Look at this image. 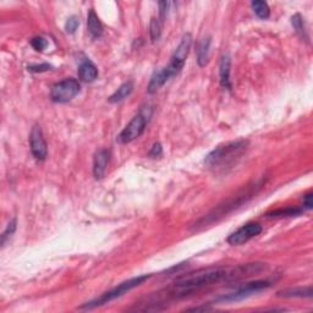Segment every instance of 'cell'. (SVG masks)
<instances>
[{"label":"cell","instance_id":"6da1fadb","mask_svg":"<svg viewBox=\"0 0 313 313\" xmlns=\"http://www.w3.org/2000/svg\"><path fill=\"white\" fill-rule=\"evenodd\" d=\"M265 265L263 263H248V264L238 265V267H219L208 268L198 271L189 276L181 277L168 290V296L185 297L192 292L201 290L207 286L215 285L221 282L238 280L241 278L251 277L253 274L261 273Z\"/></svg>","mask_w":313,"mask_h":313},{"label":"cell","instance_id":"7a4b0ae2","mask_svg":"<svg viewBox=\"0 0 313 313\" xmlns=\"http://www.w3.org/2000/svg\"><path fill=\"white\" fill-rule=\"evenodd\" d=\"M247 147V140H238V141L218 146L206 157L204 165L208 169H213V170L228 168V166L236 163V160L245 153Z\"/></svg>","mask_w":313,"mask_h":313},{"label":"cell","instance_id":"3957f363","mask_svg":"<svg viewBox=\"0 0 313 313\" xmlns=\"http://www.w3.org/2000/svg\"><path fill=\"white\" fill-rule=\"evenodd\" d=\"M151 276H140L136 278H132V279L126 280V282L119 284L118 286H115V288L112 289V290L104 292L103 295H101V296L95 298V300L90 301V302H86L83 306H81V308L82 309H93L96 308V307L99 306H103L105 303H109L110 301L116 300V298L124 296L125 294H127L128 291L132 290V289L137 288V286L142 285L143 283L146 282V280H148Z\"/></svg>","mask_w":313,"mask_h":313},{"label":"cell","instance_id":"277c9868","mask_svg":"<svg viewBox=\"0 0 313 313\" xmlns=\"http://www.w3.org/2000/svg\"><path fill=\"white\" fill-rule=\"evenodd\" d=\"M192 44V37L190 33L184 34L183 39H181L180 44L177 46V48L175 49L174 54L171 55L170 63L168 64V66H165V71L168 74L169 77H172V76H176L179 72L183 70L184 65H185L187 55H189L190 49H191Z\"/></svg>","mask_w":313,"mask_h":313},{"label":"cell","instance_id":"5b68a950","mask_svg":"<svg viewBox=\"0 0 313 313\" xmlns=\"http://www.w3.org/2000/svg\"><path fill=\"white\" fill-rule=\"evenodd\" d=\"M81 84L76 78H65L52 87L51 98L55 103H67L80 93Z\"/></svg>","mask_w":313,"mask_h":313},{"label":"cell","instance_id":"8992f818","mask_svg":"<svg viewBox=\"0 0 313 313\" xmlns=\"http://www.w3.org/2000/svg\"><path fill=\"white\" fill-rule=\"evenodd\" d=\"M272 283L269 280H256V282L246 283L244 285L239 286L235 291L230 292V294L223 295V296L216 298V302H234V301L244 300L251 295L256 294V292L264 290L269 288Z\"/></svg>","mask_w":313,"mask_h":313},{"label":"cell","instance_id":"52a82bcc","mask_svg":"<svg viewBox=\"0 0 313 313\" xmlns=\"http://www.w3.org/2000/svg\"><path fill=\"white\" fill-rule=\"evenodd\" d=\"M147 122L148 118L145 114H137L136 116H133L132 120L128 122L126 126H125L124 130L120 132L118 136V141L122 143V145H127V143L137 140L143 133V131H145Z\"/></svg>","mask_w":313,"mask_h":313},{"label":"cell","instance_id":"ba28073f","mask_svg":"<svg viewBox=\"0 0 313 313\" xmlns=\"http://www.w3.org/2000/svg\"><path fill=\"white\" fill-rule=\"evenodd\" d=\"M263 228L258 223H247L244 227H241L235 233H233L229 238L227 239L228 244L233 245V246H240V245L246 244L251 239L256 238L262 233Z\"/></svg>","mask_w":313,"mask_h":313},{"label":"cell","instance_id":"9c48e42d","mask_svg":"<svg viewBox=\"0 0 313 313\" xmlns=\"http://www.w3.org/2000/svg\"><path fill=\"white\" fill-rule=\"evenodd\" d=\"M30 145H31V152L33 157L37 160H44L48 154V147H47V142L43 136L42 128L40 126H33L30 135Z\"/></svg>","mask_w":313,"mask_h":313},{"label":"cell","instance_id":"30bf717a","mask_svg":"<svg viewBox=\"0 0 313 313\" xmlns=\"http://www.w3.org/2000/svg\"><path fill=\"white\" fill-rule=\"evenodd\" d=\"M110 159V151L109 149H99L95 154L93 159V174L96 179H103L105 171H107L108 164Z\"/></svg>","mask_w":313,"mask_h":313},{"label":"cell","instance_id":"8fae6325","mask_svg":"<svg viewBox=\"0 0 313 313\" xmlns=\"http://www.w3.org/2000/svg\"><path fill=\"white\" fill-rule=\"evenodd\" d=\"M78 77L84 82H93L98 77V69L91 60H83L78 67Z\"/></svg>","mask_w":313,"mask_h":313},{"label":"cell","instance_id":"7c38bea8","mask_svg":"<svg viewBox=\"0 0 313 313\" xmlns=\"http://www.w3.org/2000/svg\"><path fill=\"white\" fill-rule=\"evenodd\" d=\"M230 67L231 59L229 54H224L220 59V65H219V77H220V84L227 90H231Z\"/></svg>","mask_w":313,"mask_h":313},{"label":"cell","instance_id":"4fadbf2b","mask_svg":"<svg viewBox=\"0 0 313 313\" xmlns=\"http://www.w3.org/2000/svg\"><path fill=\"white\" fill-rule=\"evenodd\" d=\"M169 78H170V77H169L168 74H166L164 67H163V69H160V70H158V71L154 72L153 76H152L151 81H149V84L147 87V92L149 93V95H153V93L158 92V91H159L163 86H164V83L169 80Z\"/></svg>","mask_w":313,"mask_h":313},{"label":"cell","instance_id":"5bb4252c","mask_svg":"<svg viewBox=\"0 0 313 313\" xmlns=\"http://www.w3.org/2000/svg\"><path fill=\"white\" fill-rule=\"evenodd\" d=\"M87 27H88L90 34L96 39L102 37L103 34V26L102 22L99 21L98 16L96 15V13L93 10H91L88 13V17H87Z\"/></svg>","mask_w":313,"mask_h":313},{"label":"cell","instance_id":"9a60e30c","mask_svg":"<svg viewBox=\"0 0 313 313\" xmlns=\"http://www.w3.org/2000/svg\"><path fill=\"white\" fill-rule=\"evenodd\" d=\"M209 48H210V37H204L198 44L197 49V63L201 67L206 66L209 61Z\"/></svg>","mask_w":313,"mask_h":313},{"label":"cell","instance_id":"2e32d148","mask_svg":"<svg viewBox=\"0 0 313 313\" xmlns=\"http://www.w3.org/2000/svg\"><path fill=\"white\" fill-rule=\"evenodd\" d=\"M133 91V83L131 81H127V82L122 83L121 86L119 87L115 92L113 93L112 96L109 97L110 103H119V102L124 101L125 98H127L128 96L132 93Z\"/></svg>","mask_w":313,"mask_h":313},{"label":"cell","instance_id":"e0dca14e","mask_svg":"<svg viewBox=\"0 0 313 313\" xmlns=\"http://www.w3.org/2000/svg\"><path fill=\"white\" fill-rule=\"evenodd\" d=\"M254 14L262 20H267L271 16V9H269L268 4L265 2H261V0H256V2L251 3Z\"/></svg>","mask_w":313,"mask_h":313},{"label":"cell","instance_id":"ac0fdd59","mask_svg":"<svg viewBox=\"0 0 313 313\" xmlns=\"http://www.w3.org/2000/svg\"><path fill=\"white\" fill-rule=\"evenodd\" d=\"M278 296L284 297H312V288H301V289H290V290L280 291Z\"/></svg>","mask_w":313,"mask_h":313},{"label":"cell","instance_id":"d6986e66","mask_svg":"<svg viewBox=\"0 0 313 313\" xmlns=\"http://www.w3.org/2000/svg\"><path fill=\"white\" fill-rule=\"evenodd\" d=\"M302 209L294 208V207H288V208H282L273 210V212L268 213V218H284V216H295L301 214Z\"/></svg>","mask_w":313,"mask_h":313},{"label":"cell","instance_id":"ffe728a7","mask_svg":"<svg viewBox=\"0 0 313 313\" xmlns=\"http://www.w3.org/2000/svg\"><path fill=\"white\" fill-rule=\"evenodd\" d=\"M149 34H151L152 42H158L162 36V23L156 17H152L149 23Z\"/></svg>","mask_w":313,"mask_h":313},{"label":"cell","instance_id":"44dd1931","mask_svg":"<svg viewBox=\"0 0 313 313\" xmlns=\"http://www.w3.org/2000/svg\"><path fill=\"white\" fill-rule=\"evenodd\" d=\"M291 25H292V27L295 28V31H296L297 34H300L301 37L305 38L306 40L308 39V37H307V33H306L305 22H303L302 16H301L300 14H296V15H294L291 17Z\"/></svg>","mask_w":313,"mask_h":313},{"label":"cell","instance_id":"7402d4cb","mask_svg":"<svg viewBox=\"0 0 313 313\" xmlns=\"http://www.w3.org/2000/svg\"><path fill=\"white\" fill-rule=\"evenodd\" d=\"M78 26H80V20H78V17L71 16L67 19V21L65 23V31L69 34H72V33H75L76 30H77Z\"/></svg>","mask_w":313,"mask_h":313},{"label":"cell","instance_id":"603a6c76","mask_svg":"<svg viewBox=\"0 0 313 313\" xmlns=\"http://www.w3.org/2000/svg\"><path fill=\"white\" fill-rule=\"evenodd\" d=\"M15 230H16V219H13V220L8 224L7 229L4 230V233L2 234V246H4L7 240L10 238L14 233H15Z\"/></svg>","mask_w":313,"mask_h":313},{"label":"cell","instance_id":"cb8c5ba5","mask_svg":"<svg viewBox=\"0 0 313 313\" xmlns=\"http://www.w3.org/2000/svg\"><path fill=\"white\" fill-rule=\"evenodd\" d=\"M31 46L33 47L37 52H43L47 48V46H48V42H47V39L44 37L38 36V37L32 38Z\"/></svg>","mask_w":313,"mask_h":313},{"label":"cell","instance_id":"d4e9b609","mask_svg":"<svg viewBox=\"0 0 313 313\" xmlns=\"http://www.w3.org/2000/svg\"><path fill=\"white\" fill-rule=\"evenodd\" d=\"M52 65L51 64H40V65H30L27 67L28 71L31 72H44V71H49V70H52Z\"/></svg>","mask_w":313,"mask_h":313},{"label":"cell","instance_id":"484cf974","mask_svg":"<svg viewBox=\"0 0 313 313\" xmlns=\"http://www.w3.org/2000/svg\"><path fill=\"white\" fill-rule=\"evenodd\" d=\"M169 7H170V3H169V2H160L159 3V14H160V19H162V21H164L166 15H168Z\"/></svg>","mask_w":313,"mask_h":313},{"label":"cell","instance_id":"4316f807","mask_svg":"<svg viewBox=\"0 0 313 313\" xmlns=\"http://www.w3.org/2000/svg\"><path fill=\"white\" fill-rule=\"evenodd\" d=\"M162 154H163L162 145H160V143H154V146L152 147L151 152H149V156L156 158V157H160Z\"/></svg>","mask_w":313,"mask_h":313},{"label":"cell","instance_id":"83f0119b","mask_svg":"<svg viewBox=\"0 0 313 313\" xmlns=\"http://www.w3.org/2000/svg\"><path fill=\"white\" fill-rule=\"evenodd\" d=\"M313 202H312V192H308L303 196V209H312Z\"/></svg>","mask_w":313,"mask_h":313}]
</instances>
